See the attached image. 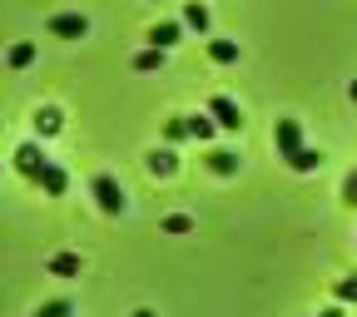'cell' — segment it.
<instances>
[{
    "instance_id": "cell-3",
    "label": "cell",
    "mask_w": 357,
    "mask_h": 317,
    "mask_svg": "<svg viewBox=\"0 0 357 317\" xmlns=\"http://www.w3.org/2000/svg\"><path fill=\"white\" fill-rule=\"evenodd\" d=\"M50 35H55V40H84V35H89V20H84V15H75V10L50 15Z\"/></svg>"
},
{
    "instance_id": "cell-16",
    "label": "cell",
    "mask_w": 357,
    "mask_h": 317,
    "mask_svg": "<svg viewBox=\"0 0 357 317\" xmlns=\"http://www.w3.org/2000/svg\"><path fill=\"white\" fill-rule=\"evenodd\" d=\"M184 25L208 30V6H204V0H189V6H184Z\"/></svg>"
},
{
    "instance_id": "cell-12",
    "label": "cell",
    "mask_w": 357,
    "mask_h": 317,
    "mask_svg": "<svg viewBox=\"0 0 357 317\" xmlns=\"http://www.w3.org/2000/svg\"><path fill=\"white\" fill-rule=\"evenodd\" d=\"M149 45H154V50H169V45H178V25H174V20L154 25V30H149Z\"/></svg>"
},
{
    "instance_id": "cell-13",
    "label": "cell",
    "mask_w": 357,
    "mask_h": 317,
    "mask_svg": "<svg viewBox=\"0 0 357 317\" xmlns=\"http://www.w3.org/2000/svg\"><path fill=\"white\" fill-rule=\"evenodd\" d=\"M208 169L229 178V173H238V154H229V149H213V154H208Z\"/></svg>"
},
{
    "instance_id": "cell-20",
    "label": "cell",
    "mask_w": 357,
    "mask_h": 317,
    "mask_svg": "<svg viewBox=\"0 0 357 317\" xmlns=\"http://www.w3.org/2000/svg\"><path fill=\"white\" fill-rule=\"evenodd\" d=\"M164 139H169V144L189 139V124H184V119H169V124H164Z\"/></svg>"
},
{
    "instance_id": "cell-24",
    "label": "cell",
    "mask_w": 357,
    "mask_h": 317,
    "mask_svg": "<svg viewBox=\"0 0 357 317\" xmlns=\"http://www.w3.org/2000/svg\"><path fill=\"white\" fill-rule=\"evenodd\" d=\"M347 100H352V105H357V79H352V84H347Z\"/></svg>"
},
{
    "instance_id": "cell-9",
    "label": "cell",
    "mask_w": 357,
    "mask_h": 317,
    "mask_svg": "<svg viewBox=\"0 0 357 317\" xmlns=\"http://www.w3.org/2000/svg\"><path fill=\"white\" fill-rule=\"evenodd\" d=\"M144 164H149V173H159V178H169V173L178 169V154H174V149H154V154H149Z\"/></svg>"
},
{
    "instance_id": "cell-25",
    "label": "cell",
    "mask_w": 357,
    "mask_h": 317,
    "mask_svg": "<svg viewBox=\"0 0 357 317\" xmlns=\"http://www.w3.org/2000/svg\"><path fill=\"white\" fill-rule=\"evenodd\" d=\"M134 317H154V312H149V307H139V312H134Z\"/></svg>"
},
{
    "instance_id": "cell-11",
    "label": "cell",
    "mask_w": 357,
    "mask_h": 317,
    "mask_svg": "<svg viewBox=\"0 0 357 317\" xmlns=\"http://www.w3.org/2000/svg\"><path fill=\"white\" fill-rule=\"evenodd\" d=\"M208 60L213 65H234L238 60V45L234 40H208Z\"/></svg>"
},
{
    "instance_id": "cell-10",
    "label": "cell",
    "mask_w": 357,
    "mask_h": 317,
    "mask_svg": "<svg viewBox=\"0 0 357 317\" xmlns=\"http://www.w3.org/2000/svg\"><path fill=\"white\" fill-rule=\"evenodd\" d=\"M60 129H65L60 109H40V114H35V134H40V139H50V134H60Z\"/></svg>"
},
{
    "instance_id": "cell-4",
    "label": "cell",
    "mask_w": 357,
    "mask_h": 317,
    "mask_svg": "<svg viewBox=\"0 0 357 317\" xmlns=\"http://www.w3.org/2000/svg\"><path fill=\"white\" fill-rule=\"evenodd\" d=\"M273 144H278V159H293V154L303 149V129H298V119H278Z\"/></svg>"
},
{
    "instance_id": "cell-6",
    "label": "cell",
    "mask_w": 357,
    "mask_h": 317,
    "mask_svg": "<svg viewBox=\"0 0 357 317\" xmlns=\"http://www.w3.org/2000/svg\"><path fill=\"white\" fill-rule=\"evenodd\" d=\"M35 184H40L45 194H50V199H60V194L70 189V173H65L60 164H45V169H40V178H35Z\"/></svg>"
},
{
    "instance_id": "cell-2",
    "label": "cell",
    "mask_w": 357,
    "mask_h": 317,
    "mask_svg": "<svg viewBox=\"0 0 357 317\" xmlns=\"http://www.w3.org/2000/svg\"><path fill=\"white\" fill-rule=\"evenodd\" d=\"M208 114H213L218 129H243V109H238L229 95H213V100H208Z\"/></svg>"
},
{
    "instance_id": "cell-18",
    "label": "cell",
    "mask_w": 357,
    "mask_h": 317,
    "mask_svg": "<svg viewBox=\"0 0 357 317\" xmlns=\"http://www.w3.org/2000/svg\"><path fill=\"white\" fill-rule=\"evenodd\" d=\"M189 229H194L189 213H169V218H164V233H189Z\"/></svg>"
},
{
    "instance_id": "cell-14",
    "label": "cell",
    "mask_w": 357,
    "mask_h": 317,
    "mask_svg": "<svg viewBox=\"0 0 357 317\" xmlns=\"http://www.w3.org/2000/svg\"><path fill=\"white\" fill-rule=\"evenodd\" d=\"M6 60H10V70H30V65H35V45H30V40L10 45V55H6Z\"/></svg>"
},
{
    "instance_id": "cell-8",
    "label": "cell",
    "mask_w": 357,
    "mask_h": 317,
    "mask_svg": "<svg viewBox=\"0 0 357 317\" xmlns=\"http://www.w3.org/2000/svg\"><path fill=\"white\" fill-rule=\"evenodd\" d=\"M45 268H50V278H79V253H55Z\"/></svg>"
},
{
    "instance_id": "cell-23",
    "label": "cell",
    "mask_w": 357,
    "mask_h": 317,
    "mask_svg": "<svg viewBox=\"0 0 357 317\" xmlns=\"http://www.w3.org/2000/svg\"><path fill=\"white\" fill-rule=\"evenodd\" d=\"M318 317H347V312H342V307H323Z\"/></svg>"
},
{
    "instance_id": "cell-1",
    "label": "cell",
    "mask_w": 357,
    "mask_h": 317,
    "mask_svg": "<svg viewBox=\"0 0 357 317\" xmlns=\"http://www.w3.org/2000/svg\"><path fill=\"white\" fill-rule=\"evenodd\" d=\"M89 194H95V203H100L109 218H114V213H124V189H119V178H114V173H95Z\"/></svg>"
},
{
    "instance_id": "cell-7",
    "label": "cell",
    "mask_w": 357,
    "mask_h": 317,
    "mask_svg": "<svg viewBox=\"0 0 357 317\" xmlns=\"http://www.w3.org/2000/svg\"><path fill=\"white\" fill-rule=\"evenodd\" d=\"M184 124H189V134H194L199 144H208L213 134H218V124H213V114H208V109H204V114H184Z\"/></svg>"
},
{
    "instance_id": "cell-5",
    "label": "cell",
    "mask_w": 357,
    "mask_h": 317,
    "mask_svg": "<svg viewBox=\"0 0 357 317\" xmlns=\"http://www.w3.org/2000/svg\"><path fill=\"white\" fill-rule=\"evenodd\" d=\"M45 164H50V159H45V149H40V144H20V149H15V169L30 178V184L40 178V169H45Z\"/></svg>"
},
{
    "instance_id": "cell-19",
    "label": "cell",
    "mask_w": 357,
    "mask_h": 317,
    "mask_svg": "<svg viewBox=\"0 0 357 317\" xmlns=\"http://www.w3.org/2000/svg\"><path fill=\"white\" fill-rule=\"evenodd\" d=\"M70 312H75V307H70L65 297H55V302H45V307H40L35 317H70Z\"/></svg>"
},
{
    "instance_id": "cell-21",
    "label": "cell",
    "mask_w": 357,
    "mask_h": 317,
    "mask_svg": "<svg viewBox=\"0 0 357 317\" xmlns=\"http://www.w3.org/2000/svg\"><path fill=\"white\" fill-rule=\"evenodd\" d=\"M333 293H337V302H357V278H342Z\"/></svg>"
},
{
    "instance_id": "cell-22",
    "label": "cell",
    "mask_w": 357,
    "mask_h": 317,
    "mask_svg": "<svg viewBox=\"0 0 357 317\" xmlns=\"http://www.w3.org/2000/svg\"><path fill=\"white\" fill-rule=\"evenodd\" d=\"M342 199H347V203H352V208H357V169H352V173H347V178H342Z\"/></svg>"
},
{
    "instance_id": "cell-17",
    "label": "cell",
    "mask_w": 357,
    "mask_h": 317,
    "mask_svg": "<svg viewBox=\"0 0 357 317\" xmlns=\"http://www.w3.org/2000/svg\"><path fill=\"white\" fill-rule=\"evenodd\" d=\"M159 65H164V50H154V45L134 55V70H144V75H149V70H159Z\"/></svg>"
},
{
    "instance_id": "cell-15",
    "label": "cell",
    "mask_w": 357,
    "mask_h": 317,
    "mask_svg": "<svg viewBox=\"0 0 357 317\" xmlns=\"http://www.w3.org/2000/svg\"><path fill=\"white\" fill-rule=\"evenodd\" d=\"M318 164H323V154H318V149H298V154L288 159V169H293V173H312Z\"/></svg>"
}]
</instances>
